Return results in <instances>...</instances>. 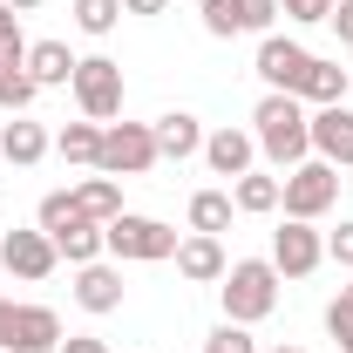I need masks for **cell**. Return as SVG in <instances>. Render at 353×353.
Here are the masks:
<instances>
[{
	"label": "cell",
	"mask_w": 353,
	"mask_h": 353,
	"mask_svg": "<svg viewBox=\"0 0 353 353\" xmlns=\"http://www.w3.org/2000/svg\"><path fill=\"white\" fill-rule=\"evenodd\" d=\"M252 136H259V157L285 176L292 163H306V157H312V109L299 102V95L265 88L259 109H252Z\"/></svg>",
	"instance_id": "6da1fadb"
},
{
	"label": "cell",
	"mask_w": 353,
	"mask_h": 353,
	"mask_svg": "<svg viewBox=\"0 0 353 353\" xmlns=\"http://www.w3.org/2000/svg\"><path fill=\"white\" fill-rule=\"evenodd\" d=\"M279 265L272 259H231L224 265V279H218V306L231 326H259V319H272L279 312Z\"/></svg>",
	"instance_id": "7a4b0ae2"
},
{
	"label": "cell",
	"mask_w": 353,
	"mask_h": 353,
	"mask_svg": "<svg viewBox=\"0 0 353 353\" xmlns=\"http://www.w3.org/2000/svg\"><path fill=\"white\" fill-rule=\"evenodd\" d=\"M176 245H183V231H170L163 218H143V211H123L102 224V252L116 265H163L176 259Z\"/></svg>",
	"instance_id": "3957f363"
},
{
	"label": "cell",
	"mask_w": 353,
	"mask_h": 353,
	"mask_svg": "<svg viewBox=\"0 0 353 353\" xmlns=\"http://www.w3.org/2000/svg\"><path fill=\"white\" fill-rule=\"evenodd\" d=\"M285 190H279V211L285 218H306V224H319L333 204H340V170L333 163H319V157H306V163H292V170L279 176Z\"/></svg>",
	"instance_id": "277c9868"
},
{
	"label": "cell",
	"mask_w": 353,
	"mask_h": 353,
	"mask_svg": "<svg viewBox=\"0 0 353 353\" xmlns=\"http://www.w3.org/2000/svg\"><path fill=\"white\" fill-rule=\"evenodd\" d=\"M75 109H82L88 123H123V61H109V54H82L75 61Z\"/></svg>",
	"instance_id": "5b68a950"
},
{
	"label": "cell",
	"mask_w": 353,
	"mask_h": 353,
	"mask_svg": "<svg viewBox=\"0 0 353 353\" xmlns=\"http://www.w3.org/2000/svg\"><path fill=\"white\" fill-rule=\"evenodd\" d=\"M157 163L163 157H157V130L150 123H102V157H95L102 176L123 183V176H150Z\"/></svg>",
	"instance_id": "8992f818"
},
{
	"label": "cell",
	"mask_w": 353,
	"mask_h": 353,
	"mask_svg": "<svg viewBox=\"0 0 353 353\" xmlns=\"http://www.w3.org/2000/svg\"><path fill=\"white\" fill-rule=\"evenodd\" d=\"M265 259L279 265V279H312L319 265H326V231L306 218H279V231H272V252Z\"/></svg>",
	"instance_id": "52a82bcc"
},
{
	"label": "cell",
	"mask_w": 353,
	"mask_h": 353,
	"mask_svg": "<svg viewBox=\"0 0 353 353\" xmlns=\"http://www.w3.org/2000/svg\"><path fill=\"white\" fill-rule=\"evenodd\" d=\"M306 61H312V48L299 41V34H265L259 54H252V75H259L265 88H279V95H299Z\"/></svg>",
	"instance_id": "ba28073f"
},
{
	"label": "cell",
	"mask_w": 353,
	"mask_h": 353,
	"mask_svg": "<svg viewBox=\"0 0 353 353\" xmlns=\"http://www.w3.org/2000/svg\"><path fill=\"white\" fill-rule=\"evenodd\" d=\"M0 265H7V279L41 285L48 272L61 265V252H54V238H48L41 224H34V231H0Z\"/></svg>",
	"instance_id": "9c48e42d"
},
{
	"label": "cell",
	"mask_w": 353,
	"mask_h": 353,
	"mask_svg": "<svg viewBox=\"0 0 353 353\" xmlns=\"http://www.w3.org/2000/svg\"><path fill=\"white\" fill-rule=\"evenodd\" d=\"M197 157L211 163V176L238 183L245 170H259V136L238 130V123H224V130H204V150H197Z\"/></svg>",
	"instance_id": "30bf717a"
},
{
	"label": "cell",
	"mask_w": 353,
	"mask_h": 353,
	"mask_svg": "<svg viewBox=\"0 0 353 353\" xmlns=\"http://www.w3.org/2000/svg\"><path fill=\"white\" fill-rule=\"evenodd\" d=\"M312 157L333 170H353V102L312 109Z\"/></svg>",
	"instance_id": "8fae6325"
},
{
	"label": "cell",
	"mask_w": 353,
	"mask_h": 353,
	"mask_svg": "<svg viewBox=\"0 0 353 353\" xmlns=\"http://www.w3.org/2000/svg\"><path fill=\"white\" fill-rule=\"evenodd\" d=\"M75 306H82V312H95V319L123 312V265H109V259L75 265Z\"/></svg>",
	"instance_id": "7c38bea8"
},
{
	"label": "cell",
	"mask_w": 353,
	"mask_h": 353,
	"mask_svg": "<svg viewBox=\"0 0 353 353\" xmlns=\"http://www.w3.org/2000/svg\"><path fill=\"white\" fill-rule=\"evenodd\" d=\"M61 347V312L21 299L14 306V333H7V353H54Z\"/></svg>",
	"instance_id": "4fadbf2b"
},
{
	"label": "cell",
	"mask_w": 353,
	"mask_h": 353,
	"mask_svg": "<svg viewBox=\"0 0 353 353\" xmlns=\"http://www.w3.org/2000/svg\"><path fill=\"white\" fill-rule=\"evenodd\" d=\"M48 150H54V136H48L34 116H7V123H0V157H7L14 170H34Z\"/></svg>",
	"instance_id": "5bb4252c"
},
{
	"label": "cell",
	"mask_w": 353,
	"mask_h": 353,
	"mask_svg": "<svg viewBox=\"0 0 353 353\" xmlns=\"http://www.w3.org/2000/svg\"><path fill=\"white\" fill-rule=\"evenodd\" d=\"M224 238H211V231H190L183 245H176V272L190 279V285H218L224 279Z\"/></svg>",
	"instance_id": "9a60e30c"
},
{
	"label": "cell",
	"mask_w": 353,
	"mask_h": 353,
	"mask_svg": "<svg viewBox=\"0 0 353 353\" xmlns=\"http://www.w3.org/2000/svg\"><path fill=\"white\" fill-rule=\"evenodd\" d=\"M150 130H157V157H163V163H183V157L204 150V123H197L190 109H163Z\"/></svg>",
	"instance_id": "2e32d148"
},
{
	"label": "cell",
	"mask_w": 353,
	"mask_h": 353,
	"mask_svg": "<svg viewBox=\"0 0 353 353\" xmlns=\"http://www.w3.org/2000/svg\"><path fill=\"white\" fill-rule=\"evenodd\" d=\"M347 88H353V68H340L333 54H312L306 82H299V102L306 109H333V102H347Z\"/></svg>",
	"instance_id": "e0dca14e"
},
{
	"label": "cell",
	"mask_w": 353,
	"mask_h": 353,
	"mask_svg": "<svg viewBox=\"0 0 353 353\" xmlns=\"http://www.w3.org/2000/svg\"><path fill=\"white\" fill-rule=\"evenodd\" d=\"M224 190H231V204H238V211H245V218H272V211H279V190H285V183H279V170H245L238 176V183H224Z\"/></svg>",
	"instance_id": "ac0fdd59"
},
{
	"label": "cell",
	"mask_w": 353,
	"mask_h": 353,
	"mask_svg": "<svg viewBox=\"0 0 353 353\" xmlns=\"http://www.w3.org/2000/svg\"><path fill=\"white\" fill-rule=\"evenodd\" d=\"M75 61L82 54H68V41H28V75H34V88H68L75 82Z\"/></svg>",
	"instance_id": "d6986e66"
},
{
	"label": "cell",
	"mask_w": 353,
	"mask_h": 353,
	"mask_svg": "<svg viewBox=\"0 0 353 353\" xmlns=\"http://www.w3.org/2000/svg\"><path fill=\"white\" fill-rule=\"evenodd\" d=\"M75 190V204H82V218H95V224H109V218H123V183L116 176H82V183H68Z\"/></svg>",
	"instance_id": "ffe728a7"
},
{
	"label": "cell",
	"mask_w": 353,
	"mask_h": 353,
	"mask_svg": "<svg viewBox=\"0 0 353 353\" xmlns=\"http://www.w3.org/2000/svg\"><path fill=\"white\" fill-rule=\"evenodd\" d=\"M54 252H61L68 265H95V259H109V252H102V224H95V218H68L61 231H54Z\"/></svg>",
	"instance_id": "44dd1931"
},
{
	"label": "cell",
	"mask_w": 353,
	"mask_h": 353,
	"mask_svg": "<svg viewBox=\"0 0 353 353\" xmlns=\"http://www.w3.org/2000/svg\"><path fill=\"white\" fill-rule=\"evenodd\" d=\"M54 157L61 163H75V170H95V157H102V123H68V130H54Z\"/></svg>",
	"instance_id": "7402d4cb"
},
{
	"label": "cell",
	"mask_w": 353,
	"mask_h": 353,
	"mask_svg": "<svg viewBox=\"0 0 353 353\" xmlns=\"http://www.w3.org/2000/svg\"><path fill=\"white\" fill-rule=\"evenodd\" d=\"M231 218H238L231 190H197V197H190V231H211V238H224V231H231Z\"/></svg>",
	"instance_id": "603a6c76"
},
{
	"label": "cell",
	"mask_w": 353,
	"mask_h": 353,
	"mask_svg": "<svg viewBox=\"0 0 353 353\" xmlns=\"http://www.w3.org/2000/svg\"><path fill=\"white\" fill-rule=\"evenodd\" d=\"M34 95H41V88L28 75V61H0V109H7V116H28Z\"/></svg>",
	"instance_id": "cb8c5ba5"
},
{
	"label": "cell",
	"mask_w": 353,
	"mask_h": 353,
	"mask_svg": "<svg viewBox=\"0 0 353 353\" xmlns=\"http://www.w3.org/2000/svg\"><path fill=\"white\" fill-rule=\"evenodd\" d=\"M231 28L238 34H279V0H231Z\"/></svg>",
	"instance_id": "d4e9b609"
},
{
	"label": "cell",
	"mask_w": 353,
	"mask_h": 353,
	"mask_svg": "<svg viewBox=\"0 0 353 353\" xmlns=\"http://www.w3.org/2000/svg\"><path fill=\"white\" fill-rule=\"evenodd\" d=\"M123 21V0H75V28L82 34H116Z\"/></svg>",
	"instance_id": "484cf974"
},
{
	"label": "cell",
	"mask_w": 353,
	"mask_h": 353,
	"mask_svg": "<svg viewBox=\"0 0 353 353\" xmlns=\"http://www.w3.org/2000/svg\"><path fill=\"white\" fill-rule=\"evenodd\" d=\"M68 218H82V204H75V190H48V197H41V211H34V224H41L48 238H54V231H61Z\"/></svg>",
	"instance_id": "4316f807"
},
{
	"label": "cell",
	"mask_w": 353,
	"mask_h": 353,
	"mask_svg": "<svg viewBox=\"0 0 353 353\" xmlns=\"http://www.w3.org/2000/svg\"><path fill=\"white\" fill-rule=\"evenodd\" d=\"M204 353H259V340H252V326L218 319V326H211V340H204Z\"/></svg>",
	"instance_id": "83f0119b"
},
{
	"label": "cell",
	"mask_w": 353,
	"mask_h": 353,
	"mask_svg": "<svg viewBox=\"0 0 353 353\" xmlns=\"http://www.w3.org/2000/svg\"><path fill=\"white\" fill-rule=\"evenodd\" d=\"M279 21H292V28H319V21H333V0H279Z\"/></svg>",
	"instance_id": "f1b7e54d"
},
{
	"label": "cell",
	"mask_w": 353,
	"mask_h": 353,
	"mask_svg": "<svg viewBox=\"0 0 353 353\" xmlns=\"http://www.w3.org/2000/svg\"><path fill=\"white\" fill-rule=\"evenodd\" d=\"M0 61H28V34H21L14 7H0Z\"/></svg>",
	"instance_id": "f546056e"
},
{
	"label": "cell",
	"mask_w": 353,
	"mask_h": 353,
	"mask_svg": "<svg viewBox=\"0 0 353 353\" xmlns=\"http://www.w3.org/2000/svg\"><path fill=\"white\" fill-rule=\"evenodd\" d=\"M326 333H333L340 353H353V299H333V306H326Z\"/></svg>",
	"instance_id": "4dcf8cb0"
},
{
	"label": "cell",
	"mask_w": 353,
	"mask_h": 353,
	"mask_svg": "<svg viewBox=\"0 0 353 353\" xmlns=\"http://www.w3.org/2000/svg\"><path fill=\"white\" fill-rule=\"evenodd\" d=\"M326 259L340 272H353V218H340V231H326Z\"/></svg>",
	"instance_id": "1f68e13d"
},
{
	"label": "cell",
	"mask_w": 353,
	"mask_h": 353,
	"mask_svg": "<svg viewBox=\"0 0 353 353\" xmlns=\"http://www.w3.org/2000/svg\"><path fill=\"white\" fill-rule=\"evenodd\" d=\"M197 14H204V34H211V41H231V34H238V28H231V0H211V7H197Z\"/></svg>",
	"instance_id": "d6a6232c"
},
{
	"label": "cell",
	"mask_w": 353,
	"mask_h": 353,
	"mask_svg": "<svg viewBox=\"0 0 353 353\" xmlns=\"http://www.w3.org/2000/svg\"><path fill=\"white\" fill-rule=\"evenodd\" d=\"M333 28H340V41H347V54H353V0H333Z\"/></svg>",
	"instance_id": "836d02e7"
},
{
	"label": "cell",
	"mask_w": 353,
	"mask_h": 353,
	"mask_svg": "<svg viewBox=\"0 0 353 353\" xmlns=\"http://www.w3.org/2000/svg\"><path fill=\"white\" fill-rule=\"evenodd\" d=\"M54 353H109V347H102L95 333H68V340H61V347H54Z\"/></svg>",
	"instance_id": "e575fe53"
},
{
	"label": "cell",
	"mask_w": 353,
	"mask_h": 353,
	"mask_svg": "<svg viewBox=\"0 0 353 353\" xmlns=\"http://www.w3.org/2000/svg\"><path fill=\"white\" fill-rule=\"evenodd\" d=\"M163 7H170V0H123V14H136V21H157Z\"/></svg>",
	"instance_id": "d590c367"
},
{
	"label": "cell",
	"mask_w": 353,
	"mask_h": 353,
	"mask_svg": "<svg viewBox=\"0 0 353 353\" xmlns=\"http://www.w3.org/2000/svg\"><path fill=\"white\" fill-rule=\"evenodd\" d=\"M14 306H21V299H7V292H0V353H7V333H14Z\"/></svg>",
	"instance_id": "8d00e7d4"
},
{
	"label": "cell",
	"mask_w": 353,
	"mask_h": 353,
	"mask_svg": "<svg viewBox=\"0 0 353 353\" xmlns=\"http://www.w3.org/2000/svg\"><path fill=\"white\" fill-rule=\"evenodd\" d=\"M0 7H14V14H34V7H41V0H0Z\"/></svg>",
	"instance_id": "74e56055"
},
{
	"label": "cell",
	"mask_w": 353,
	"mask_h": 353,
	"mask_svg": "<svg viewBox=\"0 0 353 353\" xmlns=\"http://www.w3.org/2000/svg\"><path fill=\"white\" fill-rule=\"evenodd\" d=\"M259 353H306V347H285V340H279V347H259Z\"/></svg>",
	"instance_id": "f35d334b"
},
{
	"label": "cell",
	"mask_w": 353,
	"mask_h": 353,
	"mask_svg": "<svg viewBox=\"0 0 353 353\" xmlns=\"http://www.w3.org/2000/svg\"><path fill=\"white\" fill-rule=\"evenodd\" d=\"M340 299H353V279H347V285H340Z\"/></svg>",
	"instance_id": "ab89813d"
},
{
	"label": "cell",
	"mask_w": 353,
	"mask_h": 353,
	"mask_svg": "<svg viewBox=\"0 0 353 353\" xmlns=\"http://www.w3.org/2000/svg\"><path fill=\"white\" fill-rule=\"evenodd\" d=\"M197 7H211V0H197Z\"/></svg>",
	"instance_id": "60d3db41"
}]
</instances>
